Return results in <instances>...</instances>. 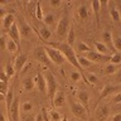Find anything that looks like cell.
Segmentation results:
<instances>
[{
	"mask_svg": "<svg viewBox=\"0 0 121 121\" xmlns=\"http://www.w3.org/2000/svg\"><path fill=\"white\" fill-rule=\"evenodd\" d=\"M49 45H52V47H54V48L58 49V51L62 52L63 56L66 57L67 62L71 63L78 72H81V73L85 72V71H83V68L81 67V64H79V62H78V57H77V54H76L73 47L68 45L67 43H49ZM83 76H85V74H83Z\"/></svg>",
	"mask_w": 121,
	"mask_h": 121,
	"instance_id": "1",
	"label": "cell"
},
{
	"mask_svg": "<svg viewBox=\"0 0 121 121\" xmlns=\"http://www.w3.org/2000/svg\"><path fill=\"white\" fill-rule=\"evenodd\" d=\"M44 49H45V52H47V56L49 57V59H51L54 64H57V66H62L64 63V60H67L66 57L63 56V53L60 51H58L57 48L52 47V45L44 47Z\"/></svg>",
	"mask_w": 121,
	"mask_h": 121,
	"instance_id": "2",
	"label": "cell"
},
{
	"mask_svg": "<svg viewBox=\"0 0 121 121\" xmlns=\"http://www.w3.org/2000/svg\"><path fill=\"white\" fill-rule=\"evenodd\" d=\"M44 76H45V81H47V95H48V97L51 98V100H53L56 92L59 88L58 83H57V79L54 77V74H53L51 71H48Z\"/></svg>",
	"mask_w": 121,
	"mask_h": 121,
	"instance_id": "3",
	"label": "cell"
},
{
	"mask_svg": "<svg viewBox=\"0 0 121 121\" xmlns=\"http://www.w3.org/2000/svg\"><path fill=\"white\" fill-rule=\"evenodd\" d=\"M68 102H69L71 111L76 117H78V119H86V117L88 116V110H87L83 105L79 104V102L74 101V100H71Z\"/></svg>",
	"mask_w": 121,
	"mask_h": 121,
	"instance_id": "4",
	"label": "cell"
},
{
	"mask_svg": "<svg viewBox=\"0 0 121 121\" xmlns=\"http://www.w3.org/2000/svg\"><path fill=\"white\" fill-rule=\"evenodd\" d=\"M18 23V26H19V30H20V35L25 39H29L30 37L33 35V29L28 23L25 22V19L23 17H19V20L17 22Z\"/></svg>",
	"mask_w": 121,
	"mask_h": 121,
	"instance_id": "5",
	"label": "cell"
},
{
	"mask_svg": "<svg viewBox=\"0 0 121 121\" xmlns=\"http://www.w3.org/2000/svg\"><path fill=\"white\" fill-rule=\"evenodd\" d=\"M86 58L91 60L92 63H104V62H107L110 60V57L111 56H106V54H101L96 51H91L88 53H86Z\"/></svg>",
	"mask_w": 121,
	"mask_h": 121,
	"instance_id": "6",
	"label": "cell"
},
{
	"mask_svg": "<svg viewBox=\"0 0 121 121\" xmlns=\"http://www.w3.org/2000/svg\"><path fill=\"white\" fill-rule=\"evenodd\" d=\"M69 20H68L67 17H63L58 22V24H57V34H58V37H64L67 35L68 32H69Z\"/></svg>",
	"mask_w": 121,
	"mask_h": 121,
	"instance_id": "7",
	"label": "cell"
},
{
	"mask_svg": "<svg viewBox=\"0 0 121 121\" xmlns=\"http://www.w3.org/2000/svg\"><path fill=\"white\" fill-rule=\"evenodd\" d=\"M34 81H35L38 91L42 92L43 95H47V81H45V76L43 73H40V72H38L35 78H34Z\"/></svg>",
	"mask_w": 121,
	"mask_h": 121,
	"instance_id": "8",
	"label": "cell"
},
{
	"mask_svg": "<svg viewBox=\"0 0 121 121\" xmlns=\"http://www.w3.org/2000/svg\"><path fill=\"white\" fill-rule=\"evenodd\" d=\"M15 22H17V20H15V18H14L13 14L9 13V14L4 15L3 19H1V29H3V32L4 33H8Z\"/></svg>",
	"mask_w": 121,
	"mask_h": 121,
	"instance_id": "9",
	"label": "cell"
},
{
	"mask_svg": "<svg viewBox=\"0 0 121 121\" xmlns=\"http://www.w3.org/2000/svg\"><path fill=\"white\" fill-rule=\"evenodd\" d=\"M35 58L39 60L43 66H45V67H48L49 63H51V59H49V57L47 56V52H45L44 47H38L37 48V51H35Z\"/></svg>",
	"mask_w": 121,
	"mask_h": 121,
	"instance_id": "10",
	"label": "cell"
},
{
	"mask_svg": "<svg viewBox=\"0 0 121 121\" xmlns=\"http://www.w3.org/2000/svg\"><path fill=\"white\" fill-rule=\"evenodd\" d=\"M26 59H28V57H26V54H23V53H20V54H18L15 57L13 64H14V68H15V72H17V73L23 71V68H24L25 63H26Z\"/></svg>",
	"mask_w": 121,
	"mask_h": 121,
	"instance_id": "11",
	"label": "cell"
},
{
	"mask_svg": "<svg viewBox=\"0 0 121 121\" xmlns=\"http://www.w3.org/2000/svg\"><path fill=\"white\" fill-rule=\"evenodd\" d=\"M52 102H53V106H54V107H62L64 105V102H66V95H64L62 88H58V91H57L56 95H54V97H53Z\"/></svg>",
	"mask_w": 121,
	"mask_h": 121,
	"instance_id": "12",
	"label": "cell"
},
{
	"mask_svg": "<svg viewBox=\"0 0 121 121\" xmlns=\"http://www.w3.org/2000/svg\"><path fill=\"white\" fill-rule=\"evenodd\" d=\"M8 37H10L13 40H15L17 43L19 44V42H20V30H19V26H18V23L15 22L13 26L10 28V30L8 32Z\"/></svg>",
	"mask_w": 121,
	"mask_h": 121,
	"instance_id": "13",
	"label": "cell"
},
{
	"mask_svg": "<svg viewBox=\"0 0 121 121\" xmlns=\"http://www.w3.org/2000/svg\"><path fill=\"white\" fill-rule=\"evenodd\" d=\"M77 100L81 105L88 110V101H90V92L88 91H78L77 92Z\"/></svg>",
	"mask_w": 121,
	"mask_h": 121,
	"instance_id": "14",
	"label": "cell"
},
{
	"mask_svg": "<svg viewBox=\"0 0 121 121\" xmlns=\"http://www.w3.org/2000/svg\"><path fill=\"white\" fill-rule=\"evenodd\" d=\"M35 32L38 33V35H39L42 39H43L44 42H47L48 43V39H51V37H52V32H51V29L48 28L47 25H43V26H40L39 30H35Z\"/></svg>",
	"mask_w": 121,
	"mask_h": 121,
	"instance_id": "15",
	"label": "cell"
},
{
	"mask_svg": "<svg viewBox=\"0 0 121 121\" xmlns=\"http://www.w3.org/2000/svg\"><path fill=\"white\" fill-rule=\"evenodd\" d=\"M5 47H6V51H8V52L11 53V54H14V53H17V51H18L19 44H18L15 40L11 39L10 37H8L6 40H5Z\"/></svg>",
	"mask_w": 121,
	"mask_h": 121,
	"instance_id": "16",
	"label": "cell"
},
{
	"mask_svg": "<svg viewBox=\"0 0 121 121\" xmlns=\"http://www.w3.org/2000/svg\"><path fill=\"white\" fill-rule=\"evenodd\" d=\"M116 90H117V87H116V86H113V85H106V86L104 87V90L101 91L100 100H101V98H106V97L111 96V95L115 92Z\"/></svg>",
	"mask_w": 121,
	"mask_h": 121,
	"instance_id": "17",
	"label": "cell"
},
{
	"mask_svg": "<svg viewBox=\"0 0 121 121\" xmlns=\"http://www.w3.org/2000/svg\"><path fill=\"white\" fill-rule=\"evenodd\" d=\"M95 48H96V52L101 53V54L110 56L108 54V47H107V44L104 43V42H95Z\"/></svg>",
	"mask_w": 121,
	"mask_h": 121,
	"instance_id": "18",
	"label": "cell"
},
{
	"mask_svg": "<svg viewBox=\"0 0 121 121\" xmlns=\"http://www.w3.org/2000/svg\"><path fill=\"white\" fill-rule=\"evenodd\" d=\"M96 115L100 120H104L106 119V116L108 115V106L107 105H102L101 107H98L96 110Z\"/></svg>",
	"mask_w": 121,
	"mask_h": 121,
	"instance_id": "19",
	"label": "cell"
},
{
	"mask_svg": "<svg viewBox=\"0 0 121 121\" xmlns=\"http://www.w3.org/2000/svg\"><path fill=\"white\" fill-rule=\"evenodd\" d=\"M34 86H35V81H34V78H25L24 81H23V90L26 91V92H29V91H32L34 88Z\"/></svg>",
	"mask_w": 121,
	"mask_h": 121,
	"instance_id": "20",
	"label": "cell"
},
{
	"mask_svg": "<svg viewBox=\"0 0 121 121\" xmlns=\"http://www.w3.org/2000/svg\"><path fill=\"white\" fill-rule=\"evenodd\" d=\"M83 74H85V79L87 83H90V85H96V83L98 82V77L95 73H92V72H83Z\"/></svg>",
	"mask_w": 121,
	"mask_h": 121,
	"instance_id": "21",
	"label": "cell"
},
{
	"mask_svg": "<svg viewBox=\"0 0 121 121\" xmlns=\"http://www.w3.org/2000/svg\"><path fill=\"white\" fill-rule=\"evenodd\" d=\"M117 71H119V66H117V64L110 63V64H107V66L104 67V74H106V76L113 74V73H116Z\"/></svg>",
	"mask_w": 121,
	"mask_h": 121,
	"instance_id": "22",
	"label": "cell"
},
{
	"mask_svg": "<svg viewBox=\"0 0 121 121\" xmlns=\"http://www.w3.org/2000/svg\"><path fill=\"white\" fill-rule=\"evenodd\" d=\"M74 42H76V32H74L73 28H71L69 32H68V34H67V42L66 43L68 45H71V47H73Z\"/></svg>",
	"mask_w": 121,
	"mask_h": 121,
	"instance_id": "23",
	"label": "cell"
},
{
	"mask_svg": "<svg viewBox=\"0 0 121 121\" xmlns=\"http://www.w3.org/2000/svg\"><path fill=\"white\" fill-rule=\"evenodd\" d=\"M102 38H104V43L105 44H112L113 47V38H112V33L110 32V30H104V33H102Z\"/></svg>",
	"mask_w": 121,
	"mask_h": 121,
	"instance_id": "24",
	"label": "cell"
},
{
	"mask_svg": "<svg viewBox=\"0 0 121 121\" xmlns=\"http://www.w3.org/2000/svg\"><path fill=\"white\" fill-rule=\"evenodd\" d=\"M110 63L112 64H117V66H120L121 64V53L120 52H113L111 57H110Z\"/></svg>",
	"mask_w": 121,
	"mask_h": 121,
	"instance_id": "25",
	"label": "cell"
},
{
	"mask_svg": "<svg viewBox=\"0 0 121 121\" xmlns=\"http://www.w3.org/2000/svg\"><path fill=\"white\" fill-rule=\"evenodd\" d=\"M77 57H78V62H79V64H81V67L83 69H85V68H88L91 64H92V62L87 59L85 56H77Z\"/></svg>",
	"mask_w": 121,
	"mask_h": 121,
	"instance_id": "26",
	"label": "cell"
},
{
	"mask_svg": "<svg viewBox=\"0 0 121 121\" xmlns=\"http://www.w3.org/2000/svg\"><path fill=\"white\" fill-rule=\"evenodd\" d=\"M54 14H51V13H48L47 15H44V19H43V22H44V24L48 26H51V25H53L54 24Z\"/></svg>",
	"mask_w": 121,
	"mask_h": 121,
	"instance_id": "27",
	"label": "cell"
},
{
	"mask_svg": "<svg viewBox=\"0 0 121 121\" xmlns=\"http://www.w3.org/2000/svg\"><path fill=\"white\" fill-rule=\"evenodd\" d=\"M108 5H110V14L112 15L113 20L117 23V22H119V19H120V17H119V10H117V9H116V6L113 5V4H111V3H110Z\"/></svg>",
	"mask_w": 121,
	"mask_h": 121,
	"instance_id": "28",
	"label": "cell"
},
{
	"mask_svg": "<svg viewBox=\"0 0 121 121\" xmlns=\"http://www.w3.org/2000/svg\"><path fill=\"white\" fill-rule=\"evenodd\" d=\"M4 72L6 73V76H8L9 78H11L15 73H17V72H15V68H14V64H10V63H8L6 66H5V69H4Z\"/></svg>",
	"mask_w": 121,
	"mask_h": 121,
	"instance_id": "29",
	"label": "cell"
},
{
	"mask_svg": "<svg viewBox=\"0 0 121 121\" xmlns=\"http://www.w3.org/2000/svg\"><path fill=\"white\" fill-rule=\"evenodd\" d=\"M77 13H78V17L81 19H86L87 17H88V10H87L86 5H81V6H79L78 10H77Z\"/></svg>",
	"mask_w": 121,
	"mask_h": 121,
	"instance_id": "30",
	"label": "cell"
},
{
	"mask_svg": "<svg viewBox=\"0 0 121 121\" xmlns=\"http://www.w3.org/2000/svg\"><path fill=\"white\" fill-rule=\"evenodd\" d=\"M35 17L38 20H43L44 15H43V10H42V5L40 3H35Z\"/></svg>",
	"mask_w": 121,
	"mask_h": 121,
	"instance_id": "31",
	"label": "cell"
},
{
	"mask_svg": "<svg viewBox=\"0 0 121 121\" xmlns=\"http://www.w3.org/2000/svg\"><path fill=\"white\" fill-rule=\"evenodd\" d=\"M100 5H101L100 1H93L92 3L93 11H95V14H96V22H97V24H98V22H100Z\"/></svg>",
	"mask_w": 121,
	"mask_h": 121,
	"instance_id": "32",
	"label": "cell"
},
{
	"mask_svg": "<svg viewBox=\"0 0 121 121\" xmlns=\"http://www.w3.org/2000/svg\"><path fill=\"white\" fill-rule=\"evenodd\" d=\"M77 49L81 53H88V52H91V48L85 43V42H79V43L77 44Z\"/></svg>",
	"mask_w": 121,
	"mask_h": 121,
	"instance_id": "33",
	"label": "cell"
},
{
	"mask_svg": "<svg viewBox=\"0 0 121 121\" xmlns=\"http://www.w3.org/2000/svg\"><path fill=\"white\" fill-rule=\"evenodd\" d=\"M20 107H22V111L23 112H30L33 110V104L30 101H24Z\"/></svg>",
	"mask_w": 121,
	"mask_h": 121,
	"instance_id": "34",
	"label": "cell"
},
{
	"mask_svg": "<svg viewBox=\"0 0 121 121\" xmlns=\"http://www.w3.org/2000/svg\"><path fill=\"white\" fill-rule=\"evenodd\" d=\"M113 48L116 49V52L121 53V35L113 38Z\"/></svg>",
	"mask_w": 121,
	"mask_h": 121,
	"instance_id": "35",
	"label": "cell"
},
{
	"mask_svg": "<svg viewBox=\"0 0 121 121\" xmlns=\"http://www.w3.org/2000/svg\"><path fill=\"white\" fill-rule=\"evenodd\" d=\"M49 116H51V121H60V115L57 111H54V110H51L49 111Z\"/></svg>",
	"mask_w": 121,
	"mask_h": 121,
	"instance_id": "36",
	"label": "cell"
},
{
	"mask_svg": "<svg viewBox=\"0 0 121 121\" xmlns=\"http://www.w3.org/2000/svg\"><path fill=\"white\" fill-rule=\"evenodd\" d=\"M113 102H115V104H120L121 102V92L116 93L115 96H113Z\"/></svg>",
	"mask_w": 121,
	"mask_h": 121,
	"instance_id": "37",
	"label": "cell"
},
{
	"mask_svg": "<svg viewBox=\"0 0 121 121\" xmlns=\"http://www.w3.org/2000/svg\"><path fill=\"white\" fill-rule=\"evenodd\" d=\"M111 121H121V112L115 113V115L111 117Z\"/></svg>",
	"mask_w": 121,
	"mask_h": 121,
	"instance_id": "38",
	"label": "cell"
},
{
	"mask_svg": "<svg viewBox=\"0 0 121 121\" xmlns=\"http://www.w3.org/2000/svg\"><path fill=\"white\" fill-rule=\"evenodd\" d=\"M34 121H44V117H43V113L40 112H38L37 115H35V119H34Z\"/></svg>",
	"mask_w": 121,
	"mask_h": 121,
	"instance_id": "39",
	"label": "cell"
},
{
	"mask_svg": "<svg viewBox=\"0 0 121 121\" xmlns=\"http://www.w3.org/2000/svg\"><path fill=\"white\" fill-rule=\"evenodd\" d=\"M49 5L53 6V8H56V6H60V1H54V0H53V1L49 3Z\"/></svg>",
	"mask_w": 121,
	"mask_h": 121,
	"instance_id": "40",
	"label": "cell"
},
{
	"mask_svg": "<svg viewBox=\"0 0 121 121\" xmlns=\"http://www.w3.org/2000/svg\"><path fill=\"white\" fill-rule=\"evenodd\" d=\"M62 121H67V119H66V117H63V120Z\"/></svg>",
	"mask_w": 121,
	"mask_h": 121,
	"instance_id": "41",
	"label": "cell"
}]
</instances>
